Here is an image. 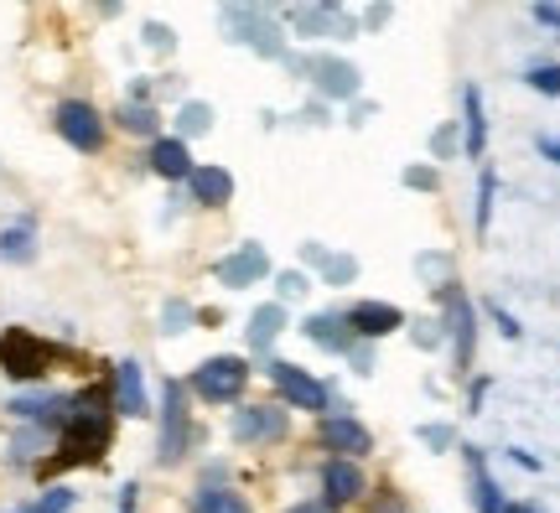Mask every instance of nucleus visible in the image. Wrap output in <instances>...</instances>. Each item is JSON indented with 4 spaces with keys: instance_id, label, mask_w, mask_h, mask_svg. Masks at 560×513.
<instances>
[{
    "instance_id": "nucleus-14",
    "label": "nucleus",
    "mask_w": 560,
    "mask_h": 513,
    "mask_svg": "<svg viewBox=\"0 0 560 513\" xmlns=\"http://www.w3.org/2000/svg\"><path fill=\"white\" fill-rule=\"evenodd\" d=\"M322 498H327V509H338V503H353V498H363V473L359 462H327L322 467Z\"/></svg>"
},
{
    "instance_id": "nucleus-31",
    "label": "nucleus",
    "mask_w": 560,
    "mask_h": 513,
    "mask_svg": "<svg viewBox=\"0 0 560 513\" xmlns=\"http://www.w3.org/2000/svg\"><path fill=\"white\" fill-rule=\"evenodd\" d=\"M452 151H457V125H441L436 136H431V156H436V161H446V156H452Z\"/></svg>"
},
{
    "instance_id": "nucleus-1",
    "label": "nucleus",
    "mask_w": 560,
    "mask_h": 513,
    "mask_svg": "<svg viewBox=\"0 0 560 513\" xmlns=\"http://www.w3.org/2000/svg\"><path fill=\"white\" fill-rule=\"evenodd\" d=\"M115 435V420H109V399L104 389H83V395L68 399V415H62V456L58 467H79V462H100L104 446Z\"/></svg>"
},
{
    "instance_id": "nucleus-8",
    "label": "nucleus",
    "mask_w": 560,
    "mask_h": 513,
    "mask_svg": "<svg viewBox=\"0 0 560 513\" xmlns=\"http://www.w3.org/2000/svg\"><path fill=\"white\" fill-rule=\"evenodd\" d=\"M441 296H446V327H452V358H457V369H472V342H478V316H472V301L462 296L457 285L446 280L436 285Z\"/></svg>"
},
{
    "instance_id": "nucleus-21",
    "label": "nucleus",
    "mask_w": 560,
    "mask_h": 513,
    "mask_svg": "<svg viewBox=\"0 0 560 513\" xmlns=\"http://www.w3.org/2000/svg\"><path fill=\"white\" fill-rule=\"evenodd\" d=\"M462 115H467V140H462V151H467V156H482L488 125H482V94L478 89H462Z\"/></svg>"
},
{
    "instance_id": "nucleus-35",
    "label": "nucleus",
    "mask_w": 560,
    "mask_h": 513,
    "mask_svg": "<svg viewBox=\"0 0 560 513\" xmlns=\"http://www.w3.org/2000/svg\"><path fill=\"white\" fill-rule=\"evenodd\" d=\"M529 16L540 21V26H550V32H556V37H560V5H535Z\"/></svg>"
},
{
    "instance_id": "nucleus-23",
    "label": "nucleus",
    "mask_w": 560,
    "mask_h": 513,
    "mask_svg": "<svg viewBox=\"0 0 560 513\" xmlns=\"http://www.w3.org/2000/svg\"><path fill=\"white\" fill-rule=\"evenodd\" d=\"M192 513H249V503H244L234 488H202V493L192 498Z\"/></svg>"
},
{
    "instance_id": "nucleus-27",
    "label": "nucleus",
    "mask_w": 560,
    "mask_h": 513,
    "mask_svg": "<svg viewBox=\"0 0 560 513\" xmlns=\"http://www.w3.org/2000/svg\"><path fill=\"white\" fill-rule=\"evenodd\" d=\"M524 83H529L535 94H545V100H560V62H540V68H529Z\"/></svg>"
},
{
    "instance_id": "nucleus-30",
    "label": "nucleus",
    "mask_w": 560,
    "mask_h": 513,
    "mask_svg": "<svg viewBox=\"0 0 560 513\" xmlns=\"http://www.w3.org/2000/svg\"><path fill=\"white\" fill-rule=\"evenodd\" d=\"M488 218H493V172L482 166V182H478V234L488 229Z\"/></svg>"
},
{
    "instance_id": "nucleus-16",
    "label": "nucleus",
    "mask_w": 560,
    "mask_h": 513,
    "mask_svg": "<svg viewBox=\"0 0 560 513\" xmlns=\"http://www.w3.org/2000/svg\"><path fill=\"white\" fill-rule=\"evenodd\" d=\"M462 452H467V473H472V509H478V513H503L509 503H503L499 482L488 477V462H482V452H478V446H462Z\"/></svg>"
},
{
    "instance_id": "nucleus-18",
    "label": "nucleus",
    "mask_w": 560,
    "mask_h": 513,
    "mask_svg": "<svg viewBox=\"0 0 560 513\" xmlns=\"http://www.w3.org/2000/svg\"><path fill=\"white\" fill-rule=\"evenodd\" d=\"M301 333L312 337V342H317V348H327V353H348V348H353V333H348V322H342V316H306V322H301Z\"/></svg>"
},
{
    "instance_id": "nucleus-13",
    "label": "nucleus",
    "mask_w": 560,
    "mask_h": 513,
    "mask_svg": "<svg viewBox=\"0 0 560 513\" xmlns=\"http://www.w3.org/2000/svg\"><path fill=\"white\" fill-rule=\"evenodd\" d=\"M285 425H291V420H285V410H276V405H244V410L234 415L229 435L249 446V441H280Z\"/></svg>"
},
{
    "instance_id": "nucleus-7",
    "label": "nucleus",
    "mask_w": 560,
    "mask_h": 513,
    "mask_svg": "<svg viewBox=\"0 0 560 513\" xmlns=\"http://www.w3.org/2000/svg\"><path fill=\"white\" fill-rule=\"evenodd\" d=\"M223 26L234 32V42L255 47L260 58H280V26L265 16V11H255V5H229V11H223Z\"/></svg>"
},
{
    "instance_id": "nucleus-24",
    "label": "nucleus",
    "mask_w": 560,
    "mask_h": 513,
    "mask_svg": "<svg viewBox=\"0 0 560 513\" xmlns=\"http://www.w3.org/2000/svg\"><path fill=\"white\" fill-rule=\"evenodd\" d=\"M208 125H213V109H208V104L202 100H187L177 109V130H182V145H187V136H208Z\"/></svg>"
},
{
    "instance_id": "nucleus-20",
    "label": "nucleus",
    "mask_w": 560,
    "mask_h": 513,
    "mask_svg": "<svg viewBox=\"0 0 560 513\" xmlns=\"http://www.w3.org/2000/svg\"><path fill=\"white\" fill-rule=\"evenodd\" d=\"M280 333H285V306H280V301H270V306H260V312L249 316V348L265 353Z\"/></svg>"
},
{
    "instance_id": "nucleus-3",
    "label": "nucleus",
    "mask_w": 560,
    "mask_h": 513,
    "mask_svg": "<svg viewBox=\"0 0 560 513\" xmlns=\"http://www.w3.org/2000/svg\"><path fill=\"white\" fill-rule=\"evenodd\" d=\"M244 384H249V363L234 358V353H219V358H208L202 369H192V395L208 399V405H229V399H240Z\"/></svg>"
},
{
    "instance_id": "nucleus-4",
    "label": "nucleus",
    "mask_w": 560,
    "mask_h": 513,
    "mask_svg": "<svg viewBox=\"0 0 560 513\" xmlns=\"http://www.w3.org/2000/svg\"><path fill=\"white\" fill-rule=\"evenodd\" d=\"M0 369L11 378H42L52 369V348H47L37 333L11 327V333H0Z\"/></svg>"
},
{
    "instance_id": "nucleus-9",
    "label": "nucleus",
    "mask_w": 560,
    "mask_h": 513,
    "mask_svg": "<svg viewBox=\"0 0 560 513\" xmlns=\"http://www.w3.org/2000/svg\"><path fill=\"white\" fill-rule=\"evenodd\" d=\"M187 441H192V431H187V389H182V384H166V395H161V462H166V467L182 462Z\"/></svg>"
},
{
    "instance_id": "nucleus-38",
    "label": "nucleus",
    "mask_w": 560,
    "mask_h": 513,
    "mask_svg": "<svg viewBox=\"0 0 560 513\" xmlns=\"http://www.w3.org/2000/svg\"><path fill=\"white\" fill-rule=\"evenodd\" d=\"M540 156H550V161L560 166V140H556V136H545V140H540Z\"/></svg>"
},
{
    "instance_id": "nucleus-34",
    "label": "nucleus",
    "mask_w": 560,
    "mask_h": 513,
    "mask_svg": "<svg viewBox=\"0 0 560 513\" xmlns=\"http://www.w3.org/2000/svg\"><path fill=\"white\" fill-rule=\"evenodd\" d=\"M369 513H410V509H405V498H400V493H380Z\"/></svg>"
},
{
    "instance_id": "nucleus-17",
    "label": "nucleus",
    "mask_w": 560,
    "mask_h": 513,
    "mask_svg": "<svg viewBox=\"0 0 560 513\" xmlns=\"http://www.w3.org/2000/svg\"><path fill=\"white\" fill-rule=\"evenodd\" d=\"M151 172L166 182H187L192 177V156L182 140H151Z\"/></svg>"
},
{
    "instance_id": "nucleus-10",
    "label": "nucleus",
    "mask_w": 560,
    "mask_h": 513,
    "mask_svg": "<svg viewBox=\"0 0 560 513\" xmlns=\"http://www.w3.org/2000/svg\"><path fill=\"white\" fill-rule=\"evenodd\" d=\"M219 285H229V291H244V285H260L265 276H270V255H265L260 244H240L234 255L219 259Z\"/></svg>"
},
{
    "instance_id": "nucleus-11",
    "label": "nucleus",
    "mask_w": 560,
    "mask_h": 513,
    "mask_svg": "<svg viewBox=\"0 0 560 513\" xmlns=\"http://www.w3.org/2000/svg\"><path fill=\"white\" fill-rule=\"evenodd\" d=\"M342 322H348V333H353V337H363V342H380V337L400 333L405 312H400V306H389V301H359V306L342 316Z\"/></svg>"
},
{
    "instance_id": "nucleus-15",
    "label": "nucleus",
    "mask_w": 560,
    "mask_h": 513,
    "mask_svg": "<svg viewBox=\"0 0 560 513\" xmlns=\"http://www.w3.org/2000/svg\"><path fill=\"white\" fill-rule=\"evenodd\" d=\"M187 187H192V202H202V208H223V202L234 198V177L223 166H192Z\"/></svg>"
},
{
    "instance_id": "nucleus-12",
    "label": "nucleus",
    "mask_w": 560,
    "mask_h": 513,
    "mask_svg": "<svg viewBox=\"0 0 560 513\" xmlns=\"http://www.w3.org/2000/svg\"><path fill=\"white\" fill-rule=\"evenodd\" d=\"M306 73H312V83H317L327 100H353V94L363 89L359 68H353V62H342V58H332V53H317V58L306 62Z\"/></svg>"
},
{
    "instance_id": "nucleus-28",
    "label": "nucleus",
    "mask_w": 560,
    "mask_h": 513,
    "mask_svg": "<svg viewBox=\"0 0 560 513\" xmlns=\"http://www.w3.org/2000/svg\"><path fill=\"white\" fill-rule=\"evenodd\" d=\"M353 276H359V259L353 255H327V265H322V280H327V285H348Z\"/></svg>"
},
{
    "instance_id": "nucleus-2",
    "label": "nucleus",
    "mask_w": 560,
    "mask_h": 513,
    "mask_svg": "<svg viewBox=\"0 0 560 513\" xmlns=\"http://www.w3.org/2000/svg\"><path fill=\"white\" fill-rule=\"evenodd\" d=\"M270 384H276V395L291 405V410H312L322 420V415L332 410V395H327V384H322L317 374H306L301 363H285V358H270Z\"/></svg>"
},
{
    "instance_id": "nucleus-25",
    "label": "nucleus",
    "mask_w": 560,
    "mask_h": 513,
    "mask_svg": "<svg viewBox=\"0 0 560 513\" xmlns=\"http://www.w3.org/2000/svg\"><path fill=\"white\" fill-rule=\"evenodd\" d=\"M32 238H37V234H32V223H11V229L0 234V255L16 259V265H21V259H32V255H37V244H32Z\"/></svg>"
},
{
    "instance_id": "nucleus-36",
    "label": "nucleus",
    "mask_w": 560,
    "mask_h": 513,
    "mask_svg": "<svg viewBox=\"0 0 560 513\" xmlns=\"http://www.w3.org/2000/svg\"><path fill=\"white\" fill-rule=\"evenodd\" d=\"M145 47H156V53H172V32H166V26H145Z\"/></svg>"
},
{
    "instance_id": "nucleus-29",
    "label": "nucleus",
    "mask_w": 560,
    "mask_h": 513,
    "mask_svg": "<svg viewBox=\"0 0 560 513\" xmlns=\"http://www.w3.org/2000/svg\"><path fill=\"white\" fill-rule=\"evenodd\" d=\"M68 509H73V493H68V488H47L37 503H26V509H16V513H68Z\"/></svg>"
},
{
    "instance_id": "nucleus-37",
    "label": "nucleus",
    "mask_w": 560,
    "mask_h": 513,
    "mask_svg": "<svg viewBox=\"0 0 560 513\" xmlns=\"http://www.w3.org/2000/svg\"><path fill=\"white\" fill-rule=\"evenodd\" d=\"M276 285H280V296L291 301V296H301V291H306V276H296V270H291V276H280Z\"/></svg>"
},
{
    "instance_id": "nucleus-6",
    "label": "nucleus",
    "mask_w": 560,
    "mask_h": 513,
    "mask_svg": "<svg viewBox=\"0 0 560 513\" xmlns=\"http://www.w3.org/2000/svg\"><path fill=\"white\" fill-rule=\"evenodd\" d=\"M52 125H58V136L68 140L73 151H100V145H104V115L94 109V104L62 100L58 115H52Z\"/></svg>"
},
{
    "instance_id": "nucleus-5",
    "label": "nucleus",
    "mask_w": 560,
    "mask_h": 513,
    "mask_svg": "<svg viewBox=\"0 0 560 513\" xmlns=\"http://www.w3.org/2000/svg\"><path fill=\"white\" fill-rule=\"evenodd\" d=\"M317 441H322V452H332L338 462H353V456L374 452V435H369V425H359L353 415H342V410L322 415V420H317Z\"/></svg>"
},
{
    "instance_id": "nucleus-40",
    "label": "nucleus",
    "mask_w": 560,
    "mask_h": 513,
    "mask_svg": "<svg viewBox=\"0 0 560 513\" xmlns=\"http://www.w3.org/2000/svg\"><path fill=\"white\" fill-rule=\"evenodd\" d=\"M503 513H540V509H524V503H514V509H503Z\"/></svg>"
},
{
    "instance_id": "nucleus-32",
    "label": "nucleus",
    "mask_w": 560,
    "mask_h": 513,
    "mask_svg": "<svg viewBox=\"0 0 560 513\" xmlns=\"http://www.w3.org/2000/svg\"><path fill=\"white\" fill-rule=\"evenodd\" d=\"M420 441H425V446H436V452H446V446L457 441V431H452V425H420Z\"/></svg>"
},
{
    "instance_id": "nucleus-39",
    "label": "nucleus",
    "mask_w": 560,
    "mask_h": 513,
    "mask_svg": "<svg viewBox=\"0 0 560 513\" xmlns=\"http://www.w3.org/2000/svg\"><path fill=\"white\" fill-rule=\"evenodd\" d=\"M285 513H327V503H296V509H285Z\"/></svg>"
},
{
    "instance_id": "nucleus-22",
    "label": "nucleus",
    "mask_w": 560,
    "mask_h": 513,
    "mask_svg": "<svg viewBox=\"0 0 560 513\" xmlns=\"http://www.w3.org/2000/svg\"><path fill=\"white\" fill-rule=\"evenodd\" d=\"M11 415H21V420H62V415H68V399L62 395H21V399H11Z\"/></svg>"
},
{
    "instance_id": "nucleus-19",
    "label": "nucleus",
    "mask_w": 560,
    "mask_h": 513,
    "mask_svg": "<svg viewBox=\"0 0 560 513\" xmlns=\"http://www.w3.org/2000/svg\"><path fill=\"white\" fill-rule=\"evenodd\" d=\"M115 410H120V415H145V384H140V363H120V369H115Z\"/></svg>"
},
{
    "instance_id": "nucleus-33",
    "label": "nucleus",
    "mask_w": 560,
    "mask_h": 513,
    "mask_svg": "<svg viewBox=\"0 0 560 513\" xmlns=\"http://www.w3.org/2000/svg\"><path fill=\"white\" fill-rule=\"evenodd\" d=\"M405 187H416V193H431V187H436V172H431V166H410V172H405Z\"/></svg>"
},
{
    "instance_id": "nucleus-26",
    "label": "nucleus",
    "mask_w": 560,
    "mask_h": 513,
    "mask_svg": "<svg viewBox=\"0 0 560 513\" xmlns=\"http://www.w3.org/2000/svg\"><path fill=\"white\" fill-rule=\"evenodd\" d=\"M120 125L125 130H130V136H156V109H151V104H125L120 109Z\"/></svg>"
}]
</instances>
